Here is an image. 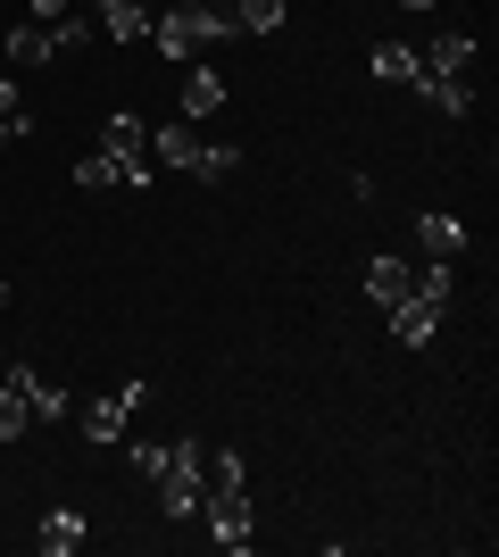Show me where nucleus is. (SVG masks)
<instances>
[{
	"label": "nucleus",
	"mask_w": 499,
	"mask_h": 557,
	"mask_svg": "<svg viewBox=\"0 0 499 557\" xmlns=\"http://www.w3.org/2000/svg\"><path fill=\"white\" fill-rule=\"evenodd\" d=\"M200 466H209V449L191 442V433H175V442H166V466L150 474V491H159V508L175 516V524L200 516Z\"/></svg>",
	"instance_id": "f257e3e1"
},
{
	"label": "nucleus",
	"mask_w": 499,
	"mask_h": 557,
	"mask_svg": "<svg viewBox=\"0 0 499 557\" xmlns=\"http://www.w3.org/2000/svg\"><path fill=\"white\" fill-rule=\"evenodd\" d=\"M200 524L216 533V549H250L259 524H250V491H200Z\"/></svg>",
	"instance_id": "f03ea898"
},
{
	"label": "nucleus",
	"mask_w": 499,
	"mask_h": 557,
	"mask_svg": "<svg viewBox=\"0 0 499 557\" xmlns=\"http://www.w3.org/2000/svg\"><path fill=\"white\" fill-rule=\"evenodd\" d=\"M142 383H125V392H109V399H92V408H84V442H117L125 433V417H134V408H142Z\"/></svg>",
	"instance_id": "7ed1b4c3"
},
{
	"label": "nucleus",
	"mask_w": 499,
	"mask_h": 557,
	"mask_svg": "<svg viewBox=\"0 0 499 557\" xmlns=\"http://www.w3.org/2000/svg\"><path fill=\"white\" fill-rule=\"evenodd\" d=\"M150 42H159V59H191V50H200V17H191V0H166L159 25H150Z\"/></svg>",
	"instance_id": "20e7f679"
},
{
	"label": "nucleus",
	"mask_w": 499,
	"mask_h": 557,
	"mask_svg": "<svg viewBox=\"0 0 499 557\" xmlns=\"http://www.w3.org/2000/svg\"><path fill=\"white\" fill-rule=\"evenodd\" d=\"M416 100H425V109H441V116H475V84H466V75L416 67Z\"/></svg>",
	"instance_id": "39448f33"
},
{
	"label": "nucleus",
	"mask_w": 499,
	"mask_h": 557,
	"mask_svg": "<svg viewBox=\"0 0 499 557\" xmlns=\"http://www.w3.org/2000/svg\"><path fill=\"white\" fill-rule=\"evenodd\" d=\"M383 317H391V342H408V349H425L433 333H441V308H433V300H416V292H408V300H391Z\"/></svg>",
	"instance_id": "423d86ee"
},
{
	"label": "nucleus",
	"mask_w": 499,
	"mask_h": 557,
	"mask_svg": "<svg viewBox=\"0 0 499 557\" xmlns=\"http://www.w3.org/2000/svg\"><path fill=\"white\" fill-rule=\"evenodd\" d=\"M9 67H50V59H59V50H50V25H34V17H17L9 25Z\"/></svg>",
	"instance_id": "0eeeda50"
},
{
	"label": "nucleus",
	"mask_w": 499,
	"mask_h": 557,
	"mask_svg": "<svg viewBox=\"0 0 499 557\" xmlns=\"http://www.w3.org/2000/svg\"><path fill=\"white\" fill-rule=\"evenodd\" d=\"M225 109V75L216 67H191L184 75V125H200V116H216Z\"/></svg>",
	"instance_id": "6e6552de"
},
{
	"label": "nucleus",
	"mask_w": 499,
	"mask_h": 557,
	"mask_svg": "<svg viewBox=\"0 0 499 557\" xmlns=\"http://www.w3.org/2000/svg\"><path fill=\"white\" fill-rule=\"evenodd\" d=\"M34 549H42V557H75V549H84V516H75V508H50L42 533H34Z\"/></svg>",
	"instance_id": "1a4fd4ad"
},
{
	"label": "nucleus",
	"mask_w": 499,
	"mask_h": 557,
	"mask_svg": "<svg viewBox=\"0 0 499 557\" xmlns=\"http://www.w3.org/2000/svg\"><path fill=\"white\" fill-rule=\"evenodd\" d=\"M100 25H109V42H150V9L142 0H92Z\"/></svg>",
	"instance_id": "9d476101"
},
{
	"label": "nucleus",
	"mask_w": 499,
	"mask_h": 557,
	"mask_svg": "<svg viewBox=\"0 0 499 557\" xmlns=\"http://www.w3.org/2000/svg\"><path fill=\"white\" fill-rule=\"evenodd\" d=\"M9 383H17V392L34 399V424H42V417H67V408H75V392H59V383H42V374H34V367H9Z\"/></svg>",
	"instance_id": "9b49d317"
},
{
	"label": "nucleus",
	"mask_w": 499,
	"mask_h": 557,
	"mask_svg": "<svg viewBox=\"0 0 499 557\" xmlns=\"http://www.w3.org/2000/svg\"><path fill=\"white\" fill-rule=\"evenodd\" d=\"M416 242H425V258H458L466 250V225L450 209H433V216H416Z\"/></svg>",
	"instance_id": "f8f14e48"
},
{
	"label": "nucleus",
	"mask_w": 499,
	"mask_h": 557,
	"mask_svg": "<svg viewBox=\"0 0 499 557\" xmlns=\"http://www.w3.org/2000/svg\"><path fill=\"white\" fill-rule=\"evenodd\" d=\"M450 267H458V258H425V267H408V292H416V300H433V308H450V292H458Z\"/></svg>",
	"instance_id": "ddd939ff"
},
{
	"label": "nucleus",
	"mask_w": 499,
	"mask_h": 557,
	"mask_svg": "<svg viewBox=\"0 0 499 557\" xmlns=\"http://www.w3.org/2000/svg\"><path fill=\"white\" fill-rule=\"evenodd\" d=\"M416 59H425L433 75H466V84H475V42H466V34H441V42L416 50Z\"/></svg>",
	"instance_id": "4468645a"
},
{
	"label": "nucleus",
	"mask_w": 499,
	"mask_h": 557,
	"mask_svg": "<svg viewBox=\"0 0 499 557\" xmlns=\"http://www.w3.org/2000/svg\"><path fill=\"white\" fill-rule=\"evenodd\" d=\"M366 300L375 308L408 300V258H366Z\"/></svg>",
	"instance_id": "2eb2a0df"
},
{
	"label": "nucleus",
	"mask_w": 499,
	"mask_h": 557,
	"mask_svg": "<svg viewBox=\"0 0 499 557\" xmlns=\"http://www.w3.org/2000/svg\"><path fill=\"white\" fill-rule=\"evenodd\" d=\"M416 67H425V59H416L408 42H383L375 59H366V75H375V84H416Z\"/></svg>",
	"instance_id": "dca6fc26"
},
{
	"label": "nucleus",
	"mask_w": 499,
	"mask_h": 557,
	"mask_svg": "<svg viewBox=\"0 0 499 557\" xmlns=\"http://www.w3.org/2000/svg\"><path fill=\"white\" fill-rule=\"evenodd\" d=\"M150 159H159V166H184V175H191V159H200L191 125H159V134H150Z\"/></svg>",
	"instance_id": "f3484780"
},
{
	"label": "nucleus",
	"mask_w": 499,
	"mask_h": 557,
	"mask_svg": "<svg viewBox=\"0 0 499 557\" xmlns=\"http://www.w3.org/2000/svg\"><path fill=\"white\" fill-rule=\"evenodd\" d=\"M100 150H117V159H142V116L117 109V116H109V134H100Z\"/></svg>",
	"instance_id": "a211bd4d"
},
{
	"label": "nucleus",
	"mask_w": 499,
	"mask_h": 557,
	"mask_svg": "<svg viewBox=\"0 0 499 557\" xmlns=\"http://www.w3.org/2000/svg\"><path fill=\"white\" fill-rule=\"evenodd\" d=\"M234 166H241V150H234V141H200V159H191V175H200V184H225Z\"/></svg>",
	"instance_id": "6ab92c4d"
},
{
	"label": "nucleus",
	"mask_w": 499,
	"mask_h": 557,
	"mask_svg": "<svg viewBox=\"0 0 499 557\" xmlns=\"http://www.w3.org/2000/svg\"><path fill=\"white\" fill-rule=\"evenodd\" d=\"M200 491H250V474H241V449H216V466H200Z\"/></svg>",
	"instance_id": "aec40b11"
},
{
	"label": "nucleus",
	"mask_w": 499,
	"mask_h": 557,
	"mask_svg": "<svg viewBox=\"0 0 499 557\" xmlns=\"http://www.w3.org/2000/svg\"><path fill=\"white\" fill-rule=\"evenodd\" d=\"M25 424H34V399H25L17 383H0V442H17Z\"/></svg>",
	"instance_id": "412c9836"
},
{
	"label": "nucleus",
	"mask_w": 499,
	"mask_h": 557,
	"mask_svg": "<svg viewBox=\"0 0 499 557\" xmlns=\"http://www.w3.org/2000/svg\"><path fill=\"white\" fill-rule=\"evenodd\" d=\"M234 17H241V34H275V25H284V0H234Z\"/></svg>",
	"instance_id": "4be33fe9"
},
{
	"label": "nucleus",
	"mask_w": 499,
	"mask_h": 557,
	"mask_svg": "<svg viewBox=\"0 0 499 557\" xmlns=\"http://www.w3.org/2000/svg\"><path fill=\"white\" fill-rule=\"evenodd\" d=\"M0 125H9V134H34V116H25L17 84H0Z\"/></svg>",
	"instance_id": "5701e85b"
},
{
	"label": "nucleus",
	"mask_w": 499,
	"mask_h": 557,
	"mask_svg": "<svg viewBox=\"0 0 499 557\" xmlns=\"http://www.w3.org/2000/svg\"><path fill=\"white\" fill-rule=\"evenodd\" d=\"M50 50H84V17H75V9H67V17H50Z\"/></svg>",
	"instance_id": "b1692460"
},
{
	"label": "nucleus",
	"mask_w": 499,
	"mask_h": 557,
	"mask_svg": "<svg viewBox=\"0 0 499 557\" xmlns=\"http://www.w3.org/2000/svg\"><path fill=\"white\" fill-rule=\"evenodd\" d=\"M25 17H34V25H50V17H67V0H25Z\"/></svg>",
	"instance_id": "393cba45"
},
{
	"label": "nucleus",
	"mask_w": 499,
	"mask_h": 557,
	"mask_svg": "<svg viewBox=\"0 0 499 557\" xmlns=\"http://www.w3.org/2000/svg\"><path fill=\"white\" fill-rule=\"evenodd\" d=\"M9 141H17V134H9V125H0V159H9Z\"/></svg>",
	"instance_id": "a878e982"
},
{
	"label": "nucleus",
	"mask_w": 499,
	"mask_h": 557,
	"mask_svg": "<svg viewBox=\"0 0 499 557\" xmlns=\"http://www.w3.org/2000/svg\"><path fill=\"white\" fill-rule=\"evenodd\" d=\"M400 9H441V0H400Z\"/></svg>",
	"instance_id": "bb28decb"
},
{
	"label": "nucleus",
	"mask_w": 499,
	"mask_h": 557,
	"mask_svg": "<svg viewBox=\"0 0 499 557\" xmlns=\"http://www.w3.org/2000/svg\"><path fill=\"white\" fill-rule=\"evenodd\" d=\"M0 308H9V283H0Z\"/></svg>",
	"instance_id": "cd10ccee"
}]
</instances>
